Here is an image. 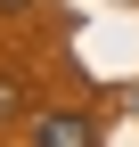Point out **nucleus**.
<instances>
[{
    "label": "nucleus",
    "instance_id": "nucleus-1",
    "mask_svg": "<svg viewBox=\"0 0 139 147\" xmlns=\"http://www.w3.org/2000/svg\"><path fill=\"white\" fill-rule=\"evenodd\" d=\"M33 147H98V123L82 106H41L33 115Z\"/></svg>",
    "mask_w": 139,
    "mask_h": 147
},
{
    "label": "nucleus",
    "instance_id": "nucleus-2",
    "mask_svg": "<svg viewBox=\"0 0 139 147\" xmlns=\"http://www.w3.org/2000/svg\"><path fill=\"white\" fill-rule=\"evenodd\" d=\"M8 115H25V82H16V74H0V123Z\"/></svg>",
    "mask_w": 139,
    "mask_h": 147
},
{
    "label": "nucleus",
    "instance_id": "nucleus-3",
    "mask_svg": "<svg viewBox=\"0 0 139 147\" xmlns=\"http://www.w3.org/2000/svg\"><path fill=\"white\" fill-rule=\"evenodd\" d=\"M8 8H33V0H0V16H8Z\"/></svg>",
    "mask_w": 139,
    "mask_h": 147
}]
</instances>
